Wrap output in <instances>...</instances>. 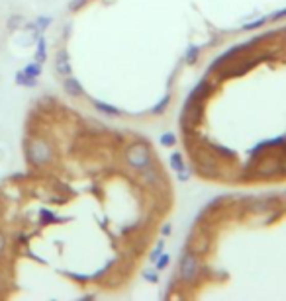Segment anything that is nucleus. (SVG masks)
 <instances>
[{
    "instance_id": "423d86ee",
    "label": "nucleus",
    "mask_w": 286,
    "mask_h": 301,
    "mask_svg": "<svg viewBox=\"0 0 286 301\" xmlns=\"http://www.w3.org/2000/svg\"><path fill=\"white\" fill-rule=\"evenodd\" d=\"M37 217H39V225H53V223L67 221V217H59V215L51 212L49 207H42L39 213H37Z\"/></svg>"
},
{
    "instance_id": "bb28decb",
    "label": "nucleus",
    "mask_w": 286,
    "mask_h": 301,
    "mask_svg": "<svg viewBox=\"0 0 286 301\" xmlns=\"http://www.w3.org/2000/svg\"><path fill=\"white\" fill-rule=\"evenodd\" d=\"M163 233H165V235L171 233V225H165V229H163Z\"/></svg>"
},
{
    "instance_id": "5701e85b",
    "label": "nucleus",
    "mask_w": 286,
    "mask_h": 301,
    "mask_svg": "<svg viewBox=\"0 0 286 301\" xmlns=\"http://www.w3.org/2000/svg\"><path fill=\"white\" fill-rule=\"evenodd\" d=\"M87 2L88 0H71V2H69V12H78Z\"/></svg>"
},
{
    "instance_id": "393cba45",
    "label": "nucleus",
    "mask_w": 286,
    "mask_h": 301,
    "mask_svg": "<svg viewBox=\"0 0 286 301\" xmlns=\"http://www.w3.org/2000/svg\"><path fill=\"white\" fill-rule=\"evenodd\" d=\"M143 278L149 280V282H157V274H155V272H149V270H147V272H143Z\"/></svg>"
},
{
    "instance_id": "f8f14e48",
    "label": "nucleus",
    "mask_w": 286,
    "mask_h": 301,
    "mask_svg": "<svg viewBox=\"0 0 286 301\" xmlns=\"http://www.w3.org/2000/svg\"><path fill=\"white\" fill-rule=\"evenodd\" d=\"M198 57H200L198 45H188L187 55H185V63H187V65H194V63L198 61Z\"/></svg>"
},
{
    "instance_id": "f257e3e1",
    "label": "nucleus",
    "mask_w": 286,
    "mask_h": 301,
    "mask_svg": "<svg viewBox=\"0 0 286 301\" xmlns=\"http://www.w3.org/2000/svg\"><path fill=\"white\" fill-rule=\"evenodd\" d=\"M24 155H26L28 165H32L35 168H44L53 163L55 151H53V145L45 137L33 135V137H30L26 141V145H24Z\"/></svg>"
},
{
    "instance_id": "6e6552de",
    "label": "nucleus",
    "mask_w": 286,
    "mask_h": 301,
    "mask_svg": "<svg viewBox=\"0 0 286 301\" xmlns=\"http://www.w3.org/2000/svg\"><path fill=\"white\" fill-rule=\"evenodd\" d=\"M141 172V178L147 182V186H155V184H159L161 182V174H159V170H157V167H147L143 168V170H139Z\"/></svg>"
},
{
    "instance_id": "cd10ccee",
    "label": "nucleus",
    "mask_w": 286,
    "mask_h": 301,
    "mask_svg": "<svg viewBox=\"0 0 286 301\" xmlns=\"http://www.w3.org/2000/svg\"><path fill=\"white\" fill-rule=\"evenodd\" d=\"M282 172H286V167H284V168H282Z\"/></svg>"
},
{
    "instance_id": "ddd939ff",
    "label": "nucleus",
    "mask_w": 286,
    "mask_h": 301,
    "mask_svg": "<svg viewBox=\"0 0 286 301\" xmlns=\"http://www.w3.org/2000/svg\"><path fill=\"white\" fill-rule=\"evenodd\" d=\"M22 71L26 73V75H30V77L39 78L42 71H44V67H42V63H37V61H32V63H28V65L22 68Z\"/></svg>"
},
{
    "instance_id": "2eb2a0df",
    "label": "nucleus",
    "mask_w": 286,
    "mask_h": 301,
    "mask_svg": "<svg viewBox=\"0 0 286 301\" xmlns=\"http://www.w3.org/2000/svg\"><path fill=\"white\" fill-rule=\"evenodd\" d=\"M51 22H53V18H51V16H37V18H35V22H33V26H35V30H37L39 34H44L45 30L51 26Z\"/></svg>"
},
{
    "instance_id": "0eeeda50",
    "label": "nucleus",
    "mask_w": 286,
    "mask_h": 301,
    "mask_svg": "<svg viewBox=\"0 0 286 301\" xmlns=\"http://www.w3.org/2000/svg\"><path fill=\"white\" fill-rule=\"evenodd\" d=\"M33 61H37L42 65L47 61V41H45V35H37V39H35V55H33Z\"/></svg>"
},
{
    "instance_id": "6ab92c4d",
    "label": "nucleus",
    "mask_w": 286,
    "mask_h": 301,
    "mask_svg": "<svg viewBox=\"0 0 286 301\" xmlns=\"http://www.w3.org/2000/svg\"><path fill=\"white\" fill-rule=\"evenodd\" d=\"M24 24H26V20L22 16H10L8 18V28L10 30H20V28H24Z\"/></svg>"
},
{
    "instance_id": "a878e982",
    "label": "nucleus",
    "mask_w": 286,
    "mask_h": 301,
    "mask_svg": "<svg viewBox=\"0 0 286 301\" xmlns=\"http://www.w3.org/2000/svg\"><path fill=\"white\" fill-rule=\"evenodd\" d=\"M176 174H178V180H180V182H187V180H188L187 170H185V172H176Z\"/></svg>"
},
{
    "instance_id": "aec40b11",
    "label": "nucleus",
    "mask_w": 286,
    "mask_h": 301,
    "mask_svg": "<svg viewBox=\"0 0 286 301\" xmlns=\"http://www.w3.org/2000/svg\"><path fill=\"white\" fill-rule=\"evenodd\" d=\"M169 262H171V257H169L167 252H163L161 257L157 258V262H155V268H157V270H165V268L169 266Z\"/></svg>"
},
{
    "instance_id": "20e7f679",
    "label": "nucleus",
    "mask_w": 286,
    "mask_h": 301,
    "mask_svg": "<svg viewBox=\"0 0 286 301\" xmlns=\"http://www.w3.org/2000/svg\"><path fill=\"white\" fill-rule=\"evenodd\" d=\"M63 90L69 98H83L85 96V88L80 84V80L73 75H67L63 77Z\"/></svg>"
},
{
    "instance_id": "f3484780",
    "label": "nucleus",
    "mask_w": 286,
    "mask_h": 301,
    "mask_svg": "<svg viewBox=\"0 0 286 301\" xmlns=\"http://www.w3.org/2000/svg\"><path fill=\"white\" fill-rule=\"evenodd\" d=\"M159 141H161V145L163 147H173V145H176V135L173 133V131H165V133H161Z\"/></svg>"
},
{
    "instance_id": "1a4fd4ad",
    "label": "nucleus",
    "mask_w": 286,
    "mask_h": 301,
    "mask_svg": "<svg viewBox=\"0 0 286 301\" xmlns=\"http://www.w3.org/2000/svg\"><path fill=\"white\" fill-rule=\"evenodd\" d=\"M92 106L98 110L100 113H104V115H120L121 110L120 108H116V106H112L108 102H100V100H92Z\"/></svg>"
},
{
    "instance_id": "f03ea898",
    "label": "nucleus",
    "mask_w": 286,
    "mask_h": 301,
    "mask_svg": "<svg viewBox=\"0 0 286 301\" xmlns=\"http://www.w3.org/2000/svg\"><path fill=\"white\" fill-rule=\"evenodd\" d=\"M124 160L128 167L135 168V170H143V168L151 167V149L145 143H132L124 153Z\"/></svg>"
},
{
    "instance_id": "4468645a",
    "label": "nucleus",
    "mask_w": 286,
    "mask_h": 301,
    "mask_svg": "<svg viewBox=\"0 0 286 301\" xmlns=\"http://www.w3.org/2000/svg\"><path fill=\"white\" fill-rule=\"evenodd\" d=\"M171 168H173L175 172H185V170H187V165H185L180 153H173V155H171Z\"/></svg>"
},
{
    "instance_id": "412c9836",
    "label": "nucleus",
    "mask_w": 286,
    "mask_h": 301,
    "mask_svg": "<svg viewBox=\"0 0 286 301\" xmlns=\"http://www.w3.org/2000/svg\"><path fill=\"white\" fill-rule=\"evenodd\" d=\"M6 248H8V237H6V233H4L2 227H0V260L6 254Z\"/></svg>"
},
{
    "instance_id": "a211bd4d",
    "label": "nucleus",
    "mask_w": 286,
    "mask_h": 301,
    "mask_svg": "<svg viewBox=\"0 0 286 301\" xmlns=\"http://www.w3.org/2000/svg\"><path fill=\"white\" fill-rule=\"evenodd\" d=\"M267 22H269V16H264V18H259V20H253V22H249V24H243L241 30H245V32H251V30H257V28L264 26Z\"/></svg>"
},
{
    "instance_id": "4be33fe9",
    "label": "nucleus",
    "mask_w": 286,
    "mask_h": 301,
    "mask_svg": "<svg viewBox=\"0 0 286 301\" xmlns=\"http://www.w3.org/2000/svg\"><path fill=\"white\" fill-rule=\"evenodd\" d=\"M284 18H286V8H280V10L273 12L269 16V22H278V20H284Z\"/></svg>"
},
{
    "instance_id": "39448f33",
    "label": "nucleus",
    "mask_w": 286,
    "mask_h": 301,
    "mask_svg": "<svg viewBox=\"0 0 286 301\" xmlns=\"http://www.w3.org/2000/svg\"><path fill=\"white\" fill-rule=\"evenodd\" d=\"M55 71L61 75V77H67V75H71V59H69V51L67 49H59L55 53Z\"/></svg>"
},
{
    "instance_id": "b1692460",
    "label": "nucleus",
    "mask_w": 286,
    "mask_h": 301,
    "mask_svg": "<svg viewBox=\"0 0 286 301\" xmlns=\"http://www.w3.org/2000/svg\"><path fill=\"white\" fill-rule=\"evenodd\" d=\"M69 278H73V280H78V282H87L88 276H83V274H73V272H65Z\"/></svg>"
},
{
    "instance_id": "7ed1b4c3",
    "label": "nucleus",
    "mask_w": 286,
    "mask_h": 301,
    "mask_svg": "<svg viewBox=\"0 0 286 301\" xmlns=\"http://www.w3.org/2000/svg\"><path fill=\"white\" fill-rule=\"evenodd\" d=\"M200 268L202 266H200L198 254L192 252V250H185L182 257H180V262H178V280L182 284L190 286L200 274Z\"/></svg>"
},
{
    "instance_id": "9d476101",
    "label": "nucleus",
    "mask_w": 286,
    "mask_h": 301,
    "mask_svg": "<svg viewBox=\"0 0 286 301\" xmlns=\"http://www.w3.org/2000/svg\"><path fill=\"white\" fill-rule=\"evenodd\" d=\"M16 84H18V86H24V88H35V86H37V78L26 75L24 71H18V73H16Z\"/></svg>"
},
{
    "instance_id": "9b49d317",
    "label": "nucleus",
    "mask_w": 286,
    "mask_h": 301,
    "mask_svg": "<svg viewBox=\"0 0 286 301\" xmlns=\"http://www.w3.org/2000/svg\"><path fill=\"white\" fill-rule=\"evenodd\" d=\"M169 104H171V94H165V96L151 108V115H163L165 110L169 108Z\"/></svg>"
},
{
    "instance_id": "dca6fc26",
    "label": "nucleus",
    "mask_w": 286,
    "mask_h": 301,
    "mask_svg": "<svg viewBox=\"0 0 286 301\" xmlns=\"http://www.w3.org/2000/svg\"><path fill=\"white\" fill-rule=\"evenodd\" d=\"M163 252H165V239H159V241H157V245H155V248L151 250V254H149V260L155 264V262H157V258L161 257Z\"/></svg>"
}]
</instances>
